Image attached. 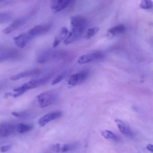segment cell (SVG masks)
I'll return each instance as SVG.
<instances>
[{
  "label": "cell",
  "mask_w": 153,
  "mask_h": 153,
  "mask_svg": "<svg viewBox=\"0 0 153 153\" xmlns=\"http://www.w3.org/2000/svg\"><path fill=\"white\" fill-rule=\"evenodd\" d=\"M50 78L51 77L50 76H47L31 80L29 82L25 83L21 86L13 89V91L15 93L13 94L10 92L7 93H6V96L8 97V96H12V97L15 98H17L23 94L28 90L34 89L36 87H39L45 84L49 81Z\"/></svg>",
  "instance_id": "1"
},
{
  "label": "cell",
  "mask_w": 153,
  "mask_h": 153,
  "mask_svg": "<svg viewBox=\"0 0 153 153\" xmlns=\"http://www.w3.org/2000/svg\"><path fill=\"white\" fill-rule=\"evenodd\" d=\"M57 98L56 93L52 91L44 92L37 96L38 102L40 108L48 107L55 102Z\"/></svg>",
  "instance_id": "2"
},
{
  "label": "cell",
  "mask_w": 153,
  "mask_h": 153,
  "mask_svg": "<svg viewBox=\"0 0 153 153\" xmlns=\"http://www.w3.org/2000/svg\"><path fill=\"white\" fill-rule=\"evenodd\" d=\"M66 56V53L64 51H47L39 56L37 62L39 63H45L51 61L63 59Z\"/></svg>",
  "instance_id": "3"
},
{
  "label": "cell",
  "mask_w": 153,
  "mask_h": 153,
  "mask_svg": "<svg viewBox=\"0 0 153 153\" xmlns=\"http://www.w3.org/2000/svg\"><path fill=\"white\" fill-rule=\"evenodd\" d=\"M89 76V72L88 71H82L72 75L69 77L67 83L71 86L77 85L84 82Z\"/></svg>",
  "instance_id": "4"
},
{
  "label": "cell",
  "mask_w": 153,
  "mask_h": 153,
  "mask_svg": "<svg viewBox=\"0 0 153 153\" xmlns=\"http://www.w3.org/2000/svg\"><path fill=\"white\" fill-rule=\"evenodd\" d=\"M103 56L104 55L101 52L87 54L80 56L77 62L79 64H85L101 60L103 58Z\"/></svg>",
  "instance_id": "5"
},
{
  "label": "cell",
  "mask_w": 153,
  "mask_h": 153,
  "mask_svg": "<svg viewBox=\"0 0 153 153\" xmlns=\"http://www.w3.org/2000/svg\"><path fill=\"white\" fill-rule=\"evenodd\" d=\"M63 113L61 111H55L47 113L39 119V125L41 127H44L50 121L62 117Z\"/></svg>",
  "instance_id": "6"
},
{
  "label": "cell",
  "mask_w": 153,
  "mask_h": 153,
  "mask_svg": "<svg viewBox=\"0 0 153 153\" xmlns=\"http://www.w3.org/2000/svg\"><path fill=\"white\" fill-rule=\"evenodd\" d=\"M71 24L72 28L85 30L87 26V20L81 15H74L71 17Z\"/></svg>",
  "instance_id": "7"
},
{
  "label": "cell",
  "mask_w": 153,
  "mask_h": 153,
  "mask_svg": "<svg viewBox=\"0 0 153 153\" xmlns=\"http://www.w3.org/2000/svg\"><path fill=\"white\" fill-rule=\"evenodd\" d=\"M20 55L19 52L16 49H11L6 50L0 54V63L16 60L19 58Z\"/></svg>",
  "instance_id": "8"
},
{
  "label": "cell",
  "mask_w": 153,
  "mask_h": 153,
  "mask_svg": "<svg viewBox=\"0 0 153 153\" xmlns=\"http://www.w3.org/2000/svg\"><path fill=\"white\" fill-rule=\"evenodd\" d=\"M42 73V70H40V69L30 70V71L20 73L11 76L10 80L13 81H17V80H19L21 78H25V77L38 76L40 75Z\"/></svg>",
  "instance_id": "9"
},
{
  "label": "cell",
  "mask_w": 153,
  "mask_h": 153,
  "mask_svg": "<svg viewBox=\"0 0 153 153\" xmlns=\"http://www.w3.org/2000/svg\"><path fill=\"white\" fill-rule=\"evenodd\" d=\"M84 32V30L77 29L72 28V30L68 33L66 37L64 40V44L69 45L77 41L81 38Z\"/></svg>",
  "instance_id": "10"
},
{
  "label": "cell",
  "mask_w": 153,
  "mask_h": 153,
  "mask_svg": "<svg viewBox=\"0 0 153 153\" xmlns=\"http://www.w3.org/2000/svg\"><path fill=\"white\" fill-rule=\"evenodd\" d=\"M33 38L32 36L30 35L28 32L14 37L13 39L17 46L20 48H23Z\"/></svg>",
  "instance_id": "11"
},
{
  "label": "cell",
  "mask_w": 153,
  "mask_h": 153,
  "mask_svg": "<svg viewBox=\"0 0 153 153\" xmlns=\"http://www.w3.org/2000/svg\"><path fill=\"white\" fill-rule=\"evenodd\" d=\"M51 25L49 24L37 25L31 29L28 33L34 37L48 32L51 29Z\"/></svg>",
  "instance_id": "12"
},
{
  "label": "cell",
  "mask_w": 153,
  "mask_h": 153,
  "mask_svg": "<svg viewBox=\"0 0 153 153\" xmlns=\"http://www.w3.org/2000/svg\"><path fill=\"white\" fill-rule=\"evenodd\" d=\"M71 0H51L50 7L53 12L57 13L66 8Z\"/></svg>",
  "instance_id": "13"
},
{
  "label": "cell",
  "mask_w": 153,
  "mask_h": 153,
  "mask_svg": "<svg viewBox=\"0 0 153 153\" xmlns=\"http://www.w3.org/2000/svg\"><path fill=\"white\" fill-rule=\"evenodd\" d=\"M17 129V126L10 123H3L0 125V136L7 137L12 134Z\"/></svg>",
  "instance_id": "14"
},
{
  "label": "cell",
  "mask_w": 153,
  "mask_h": 153,
  "mask_svg": "<svg viewBox=\"0 0 153 153\" xmlns=\"http://www.w3.org/2000/svg\"><path fill=\"white\" fill-rule=\"evenodd\" d=\"M25 21V20L23 19H18L16 20L3 30V33L5 35H7L13 32L14 30L18 29L21 26H22L24 24Z\"/></svg>",
  "instance_id": "15"
},
{
  "label": "cell",
  "mask_w": 153,
  "mask_h": 153,
  "mask_svg": "<svg viewBox=\"0 0 153 153\" xmlns=\"http://www.w3.org/2000/svg\"><path fill=\"white\" fill-rule=\"evenodd\" d=\"M115 122L116 124L119 131L122 134L127 136H132L133 135L132 131L124 121L116 119Z\"/></svg>",
  "instance_id": "16"
},
{
  "label": "cell",
  "mask_w": 153,
  "mask_h": 153,
  "mask_svg": "<svg viewBox=\"0 0 153 153\" xmlns=\"http://www.w3.org/2000/svg\"><path fill=\"white\" fill-rule=\"evenodd\" d=\"M69 33L68 29L65 27H63L61 29L60 32H59L57 36L55 38L53 43V47L54 48L56 47L63 40L65 39Z\"/></svg>",
  "instance_id": "17"
},
{
  "label": "cell",
  "mask_w": 153,
  "mask_h": 153,
  "mask_svg": "<svg viewBox=\"0 0 153 153\" xmlns=\"http://www.w3.org/2000/svg\"><path fill=\"white\" fill-rule=\"evenodd\" d=\"M126 30L125 26L122 24L117 25L115 27L110 28L108 30L107 32L109 35L115 36L125 33Z\"/></svg>",
  "instance_id": "18"
},
{
  "label": "cell",
  "mask_w": 153,
  "mask_h": 153,
  "mask_svg": "<svg viewBox=\"0 0 153 153\" xmlns=\"http://www.w3.org/2000/svg\"><path fill=\"white\" fill-rule=\"evenodd\" d=\"M101 134L102 136L105 139L113 140V141H117L118 140V137L114 133L109 130H104L102 132Z\"/></svg>",
  "instance_id": "19"
},
{
  "label": "cell",
  "mask_w": 153,
  "mask_h": 153,
  "mask_svg": "<svg viewBox=\"0 0 153 153\" xmlns=\"http://www.w3.org/2000/svg\"><path fill=\"white\" fill-rule=\"evenodd\" d=\"M33 128L32 126L25 124H19L17 126V130L20 133H25L31 131Z\"/></svg>",
  "instance_id": "20"
},
{
  "label": "cell",
  "mask_w": 153,
  "mask_h": 153,
  "mask_svg": "<svg viewBox=\"0 0 153 153\" xmlns=\"http://www.w3.org/2000/svg\"><path fill=\"white\" fill-rule=\"evenodd\" d=\"M139 7L144 10H150L153 8V2L152 0H141Z\"/></svg>",
  "instance_id": "21"
},
{
  "label": "cell",
  "mask_w": 153,
  "mask_h": 153,
  "mask_svg": "<svg viewBox=\"0 0 153 153\" xmlns=\"http://www.w3.org/2000/svg\"><path fill=\"white\" fill-rule=\"evenodd\" d=\"M99 30V28L98 27H95L90 29L87 30V32H86L85 36V39H90L93 36H95Z\"/></svg>",
  "instance_id": "22"
},
{
  "label": "cell",
  "mask_w": 153,
  "mask_h": 153,
  "mask_svg": "<svg viewBox=\"0 0 153 153\" xmlns=\"http://www.w3.org/2000/svg\"><path fill=\"white\" fill-rule=\"evenodd\" d=\"M68 74V72L67 71H66L63 72L61 73V74H59L58 76L56 77L53 80L52 83H51V84H52V85H55L60 82L63 79L65 78L66 76H67Z\"/></svg>",
  "instance_id": "23"
},
{
  "label": "cell",
  "mask_w": 153,
  "mask_h": 153,
  "mask_svg": "<svg viewBox=\"0 0 153 153\" xmlns=\"http://www.w3.org/2000/svg\"><path fill=\"white\" fill-rule=\"evenodd\" d=\"M11 17L10 14L4 13H0V24L8 22L10 20Z\"/></svg>",
  "instance_id": "24"
},
{
  "label": "cell",
  "mask_w": 153,
  "mask_h": 153,
  "mask_svg": "<svg viewBox=\"0 0 153 153\" xmlns=\"http://www.w3.org/2000/svg\"><path fill=\"white\" fill-rule=\"evenodd\" d=\"M75 146L74 144H66L63 146L61 148L60 151L62 152H66L69 151H72L75 148Z\"/></svg>",
  "instance_id": "25"
},
{
  "label": "cell",
  "mask_w": 153,
  "mask_h": 153,
  "mask_svg": "<svg viewBox=\"0 0 153 153\" xmlns=\"http://www.w3.org/2000/svg\"><path fill=\"white\" fill-rule=\"evenodd\" d=\"M11 114L14 117L19 118L25 117L28 116V114L26 112H15L14 111V112H13Z\"/></svg>",
  "instance_id": "26"
},
{
  "label": "cell",
  "mask_w": 153,
  "mask_h": 153,
  "mask_svg": "<svg viewBox=\"0 0 153 153\" xmlns=\"http://www.w3.org/2000/svg\"><path fill=\"white\" fill-rule=\"evenodd\" d=\"M11 147V146L10 145L4 146H2V147L0 148V151H1V152H7V151L10 150Z\"/></svg>",
  "instance_id": "27"
},
{
  "label": "cell",
  "mask_w": 153,
  "mask_h": 153,
  "mask_svg": "<svg viewBox=\"0 0 153 153\" xmlns=\"http://www.w3.org/2000/svg\"><path fill=\"white\" fill-rule=\"evenodd\" d=\"M53 150L57 152H59L61 150V146L59 144H57L53 146Z\"/></svg>",
  "instance_id": "28"
},
{
  "label": "cell",
  "mask_w": 153,
  "mask_h": 153,
  "mask_svg": "<svg viewBox=\"0 0 153 153\" xmlns=\"http://www.w3.org/2000/svg\"><path fill=\"white\" fill-rule=\"evenodd\" d=\"M146 149L148 150V151H150V152H153V146L151 144H149L147 145L146 146Z\"/></svg>",
  "instance_id": "29"
},
{
  "label": "cell",
  "mask_w": 153,
  "mask_h": 153,
  "mask_svg": "<svg viewBox=\"0 0 153 153\" xmlns=\"http://www.w3.org/2000/svg\"><path fill=\"white\" fill-rule=\"evenodd\" d=\"M4 1V0H0V2L2 1Z\"/></svg>",
  "instance_id": "30"
}]
</instances>
